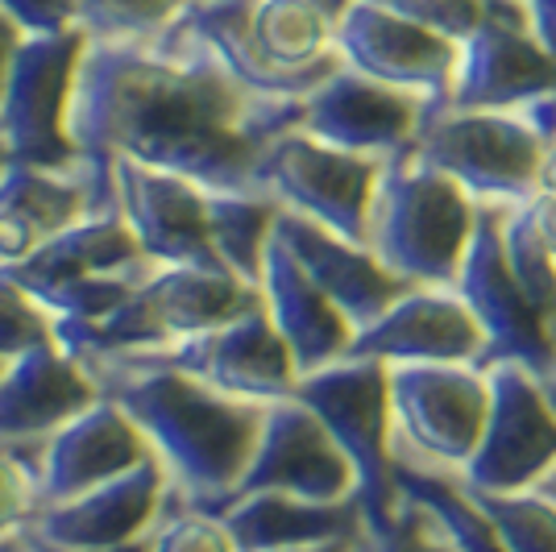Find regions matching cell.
<instances>
[{
  "label": "cell",
  "mask_w": 556,
  "mask_h": 552,
  "mask_svg": "<svg viewBox=\"0 0 556 552\" xmlns=\"http://www.w3.org/2000/svg\"><path fill=\"white\" fill-rule=\"evenodd\" d=\"M424 162L462 184L478 204L515 208L532 200L544 175L548 146L540 141L523 113L486 109H432L416 138Z\"/></svg>",
  "instance_id": "5"
},
{
  "label": "cell",
  "mask_w": 556,
  "mask_h": 552,
  "mask_svg": "<svg viewBox=\"0 0 556 552\" xmlns=\"http://www.w3.org/2000/svg\"><path fill=\"white\" fill-rule=\"evenodd\" d=\"M59 341L54 333V316H50L42 303L25 291L22 283L0 271V362H17L34 349Z\"/></svg>",
  "instance_id": "32"
},
{
  "label": "cell",
  "mask_w": 556,
  "mask_h": 552,
  "mask_svg": "<svg viewBox=\"0 0 556 552\" xmlns=\"http://www.w3.org/2000/svg\"><path fill=\"white\" fill-rule=\"evenodd\" d=\"M13 453H22L25 469L34 478L38 506L67 503L75 494L113 482L121 474L138 469L141 461L154 457L146 432L109 394L92 403L88 412L67 419L59 432H50L42 444L13 449Z\"/></svg>",
  "instance_id": "16"
},
{
  "label": "cell",
  "mask_w": 556,
  "mask_h": 552,
  "mask_svg": "<svg viewBox=\"0 0 556 552\" xmlns=\"http://www.w3.org/2000/svg\"><path fill=\"white\" fill-rule=\"evenodd\" d=\"M540 187H544V191H556V146H548V154H544V175H540Z\"/></svg>",
  "instance_id": "42"
},
{
  "label": "cell",
  "mask_w": 556,
  "mask_h": 552,
  "mask_svg": "<svg viewBox=\"0 0 556 552\" xmlns=\"http://www.w3.org/2000/svg\"><path fill=\"white\" fill-rule=\"evenodd\" d=\"M191 0H79V29L104 42L154 38L170 22H179Z\"/></svg>",
  "instance_id": "31"
},
{
  "label": "cell",
  "mask_w": 556,
  "mask_h": 552,
  "mask_svg": "<svg viewBox=\"0 0 556 552\" xmlns=\"http://www.w3.org/2000/svg\"><path fill=\"white\" fill-rule=\"evenodd\" d=\"M250 9H254V0H191L179 17L216 54V63L250 92L278 96V100H303L307 92H316V88H303V84L275 75L257 59L254 38H250Z\"/></svg>",
  "instance_id": "27"
},
{
  "label": "cell",
  "mask_w": 556,
  "mask_h": 552,
  "mask_svg": "<svg viewBox=\"0 0 556 552\" xmlns=\"http://www.w3.org/2000/svg\"><path fill=\"white\" fill-rule=\"evenodd\" d=\"M295 399L320 415L332 440L341 444L357 478V503H362L366 531H378L399 506L391 369L370 357H341L316 374H303L295 382Z\"/></svg>",
  "instance_id": "4"
},
{
  "label": "cell",
  "mask_w": 556,
  "mask_h": 552,
  "mask_svg": "<svg viewBox=\"0 0 556 552\" xmlns=\"http://www.w3.org/2000/svg\"><path fill=\"white\" fill-rule=\"evenodd\" d=\"M553 337H556V328H553Z\"/></svg>",
  "instance_id": "49"
},
{
  "label": "cell",
  "mask_w": 556,
  "mask_h": 552,
  "mask_svg": "<svg viewBox=\"0 0 556 552\" xmlns=\"http://www.w3.org/2000/svg\"><path fill=\"white\" fill-rule=\"evenodd\" d=\"M357 552H457V544L448 540V531L437 524L428 506L399 494L394 515L378 531H366Z\"/></svg>",
  "instance_id": "33"
},
{
  "label": "cell",
  "mask_w": 556,
  "mask_h": 552,
  "mask_svg": "<svg viewBox=\"0 0 556 552\" xmlns=\"http://www.w3.org/2000/svg\"><path fill=\"white\" fill-rule=\"evenodd\" d=\"M0 552H38V549L29 544V536H25V531H13V536H4V540H0Z\"/></svg>",
  "instance_id": "43"
},
{
  "label": "cell",
  "mask_w": 556,
  "mask_h": 552,
  "mask_svg": "<svg viewBox=\"0 0 556 552\" xmlns=\"http://www.w3.org/2000/svg\"><path fill=\"white\" fill-rule=\"evenodd\" d=\"M96 212L88 175L9 162L0 175V271L25 262L50 237Z\"/></svg>",
  "instance_id": "24"
},
{
  "label": "cell",
  "mask_w": 556,
  "mask_h": 552,
  "mask_svg": "<svg viewBox=\"0 0 556 552\" xmlns=\"http://www.w3.org/2000/svg\"><path fill=\"white\" fill-rule=\"evenodd\" d=\"M453 287L486 333V366L515 362V366H528L532 374L556 369L553 324L528 300V291L510 275L507 253H503V208L482 204L473 246L465 253L462 275Z\"/></svg>",
  "instance_id": "12"
},
{
  "label": "cell",
  "mask_w": 556,
  "mask_h": 552,
  "mask_svg": "<svg viewBox=\"0 0 556 552\" xmlns=\"http://www.w3.org/2000/svg\"><path fill=\"white\" fill-rule=\"evenodd\" d=\"M96 374L100 391L116 399L138 424L150 453L170 474L175 503L216 511L229 499L257 449L266 403L212 391L179 369L141 366L121 357H79Z\"/></svg>",
  "instance_id": "2"
},
{
  "label": "cell",
  "mask_w": 556,
  "mask_h": 552,
  "mask_svg": "<svg viewBox=\"0 0 556 552\" xmlns=\"http://www.w3.org/2000/svg\"><path fill=\"white\" fill-rule=\"evenodd\" d=\"M170 503H175L170 474L163 469V461L150 457L138 469L92 486L67 503L38 506L22 531L59 549H116V544L146 540L163 524Z\"/></svg>",
  "instance_id": "18"
},
{
  "label": "cell",
  "mask_w": 556,
  "mask_h": 552,
  "mask_svg": "<svg viewBox=\"0 0 556 552\" xmlns=\"http://www.w3.org/2000/svg\"><path fill=\"white\" fill-rule=\"evenodd\" d=\"M154 262L141 253L134 229L116 212H88L47 246L29 253L17 266H4V275L22 283L34 300L47 308L54 296H63L75 283H92L109 275H141Z\"/></svg>",
  "instance_id": "22"
},
{
  "label": "cell",
  "mask_w": 556,
  "mask_h": 552,
  "mask_svg": "<svg viewBox=\"0 0 556 552\" xmlns=\"http://www.w3.org/2000/svg\"><path fill=\"white\" fill-rule=\"evenodd\" d=\"M22 29L9 22L4 13H0V92H4V79H9V63H13V54L22 47Z\"/></svg>",
  "instance_id": "39"
},
{
  "label": "cell",
  "mask_w": 556,
  "mask_h": 552,
  "mask_svg": "<svg viewBox=\"0 0 556 552\" xmlns=\"http://www.w3.org/2000/svg\"><path fill=\"white\" fill-rule=\"evenodd\" d=\"M432 104L416 92L378 84L353 67H337L316 92L303 96L300 129L349 154L394 159L412 150Z\"/></svg>",
  "instance_id": "15"
},
{
  "label": "cell",
  "mask_w": 556,
  "mask_h": 552,
  "mask_svg": "<svg viewBox=\"0 0 556 552\" xmlns=\"http://www.w3.org/2000/svg\"><path fill=\"white\" fill-rule=\"evenodd\" d=\"M478 494V490H473ZM507 552H556V503L540 490L478 494Z\"/></svg>",
  "instance_id": "30"
},
{
  "label": "cell",
  "mask_w": 556,
  "mask_h": 552,
  "mask_svg": "<svg viewBox=\"0 0 556 552\" xmlns=\"http://www.w3.org/2000/svg\"><path fill=\"white\" fill-rule=\"evenodd\" d=\"M540 382H544V394H548V403H553V412H556V369L540 374Z\"/></svg>",
  "instance_id": "44"
},
{
  "label": "cell",
  "mask_w": 556,
  "mask_h": 552,
  "mask_svg": "<svg viewBox=\"0 0 556 552\" xmlns=\"http://www.w3.org/2000/svg\"><path fill=\"white\" fill-rule=\"evenodd\" d=\"M394 486L403 499L428 506L437 515V524L448 531L457 552H507L494 519L486 515V506L478 503V494L462 482V474L428 465L399 449L394 453Z\"/></svg>",
  "instance_id": "26"
},
{
  "label": "cell",
  "mask_w": 556,
  "mask_h": 552,
  "mask_svg": "<svg viewBox=\"0 0 556 552\" xmlns=\"http://www.w3.org/2000/svg\"><path fill=\"white\" fill-rule=\"evenodd\" d=\"M262 308L270 324L278 328V337L287 341L295 366L303 374H316V369L341 362L357 337V328L349 324V316L328 300L325 291L303 275V266L282 250V241H270L266 253V266H262Z\"/></svg>",
  "instance_id": "23"
},
{
  "label": "cell",
  "mask_w": 556,
  "mask_h": 552,
  "mask_svg": "<svg viewBox=\"0 0 556 552\" xmlns=\"http://www.w3.org/2000/svg\"><path fill=\"white\" fill-rule=\"evenodd\" d=\"M25 536H29V531H25ZM29 544L38 552H150V536H146V540H134V544H116V549H59V544L34 540V536H29Z\"/></svg>",
  "instance_id": "40"
},
{
  "label": "cell",
  "mask_w": 556,
  "mask_h": 552,
  "mask_svg": "<svg viewBox=\"0 0 556 552\" xmlns=\"http://www.w3.org/2000/svg\"><path fill=\"white\" fill-rule=\"evenodd\" d=\"M337 54L345 67L362 71L378 84L424 96L432 109H444L457 79L462 42H448L424 29L412 17L387 9L382 0H353V9L337 29Z\"/></svg>",
  "instance_id": "14"
},
{
  "label": "cell",
  "mask_w": 556,
  "mask_h": 552,
  "mask_svg": "<svg viewBox=\"0 0 556 552\" xmlns=\"http://www.w3.org/2000/svg\"><path fill=\"white\" fill-rule=\"evenodd\" d=\"M84 50H88L84 29L22 38L0 92V138L13 162L50 166V171L79 166L71 138V104H75Z\"/></svg>",
  "instance_id": "6"
},
{
  "label": "cell",
  "mask_w": 556,
  "mask_h": 552,
  "mask_svg": "<svg viewBox=\"0 0 556 552\" xmlns=\"http://www.w3.org/2000/svg\"><path fill=\"white\" fill-rule=\"evenodd\" d=\"M0 13L22 29L25 38L79 29V0H0Z\"/></svg>",
  "instance_id": "37"
},
{
  "label": "cell",
  "mask_w": 556,
  "mask_h": 552,
  "mask_svg": "<svg viewBox=\"0 0 556 552\" xmlns=\"http://www.w3.org/2000/svg\"><path fill=\"white\" fill-rule=\"evenodd\" d=\"M399 449L462 474L490 415L486 366H387Z\"/></svg>",
  "instance_id": "9"
},
{
  "label": "cell",
  "mask_w": 556,
  "mask_h": 552,
  "mask_svg": "<svg viewBox=\"0 0 556 552\" xmlns=\"http://www.w3.org/2000/svg\"><path fill=\"white\" fill-rule=\"evenodd\" d=\"M535 490H540V494H548V499H553V503H556V465H553V474H548L544 482L535 486Z\"/></svg>",
  "instance_id": "45"
},
{
  "label": "cell",
  "mask_w": 556,
  "mask_h": 552,
  "mask_svg": "<svg viewBox=\"0 0 556 552\" xmlns=\"http://www.w3.org/2000/svg\"><path fill=\"white\" fill-rule=\"evenodd\" d=\"M523 208H528V216H532L535 233L544 237V246L556 253V191H535L532 200H523Z\"/></svg>",
  "instance_id": "38"
},
{
  "label": "cell",
  "mask_w": 556,
  "mask_h": 552,
  "mask_svg": "<svg viewBox=\"0 0 556 552\" xmlns=\"http://www.w3.org/2000/svg\"><path fill=\"white\" fill-rule=\"evenodd\" d=\"M220 524L229 528L237 552H278V549H312V544H332V540H366V519L362 503H312L295 494H241L216 506Z\"/></svg>",
  "instance_id": "25"
},
{
  "label": "cell",
  "mask_w": 556,
  "mask_h": 552,
  "mask_svg": "<svg viewBox=\"0 0 556 552\" xmlns=\"http://www.w3.org/2000/svg\"><path fill=\"white\" fill-rule=\"evenodd\" d=\"M503 253H507L510 275L528 291V300L556 328V253L544 246L523 204L503 208Z\"/></svg>",
  "instance_id": "29"
},
{
  "label": "cell",
  "mask_w": 556,
  "mask_h": 552,
  "mask_svg": "<svg viewBox=\"0 0 556 552\" xmlns=\"http://www.w3.org/2000/svg\"><path fill=\"white\" fill-rule=\"evenodd\" d=\"M382 4L448 38V42H465L486 22V0H382Z\"/></svg>",
  "instance_id": "35"
},
{
  "label": "cell",
  "mask_w": 556,
  "mask_h": 552,
  "mask_svg": "<svg viewBox=\"0 0 556 552\" xmlns=\"http://www.w3.org/2000/svg\"><path fill=\"white\" fill-rule=\"evenodd\" d=\"M544 4H548V0H528V9H532V13L535 9H544Z\"/></svg>",
  "instance_id": "47"
},
{
  "label": "cell",
  "mask_w": 556,
  "mask_h": 552,
  "mask_svg": "<svg viewBox=\"0 0 556 552\" xmlns=\"http://www.w3.org/2000/svg\"><path fill=\"white\" fill-rule=\"evenodd\" d=\"M100 399L104 391L88 362L50 341L0 369V444L34 449Z\"/></svg>",
  "instance_id": "20"
},
{
  "label": "cell",
  "mask_w": 556,
  "mask_h": 552,
  "mask_svg": "<svg viewBox=\"0 0 556 552\" xmlns=\"http://www.w3.org/2000/svg\"><path fill=\"white\" fill-rule=\"evenodd\" d=\"M478 216L482 204L462 184L416 150H403L382 166L366 246L412 287H453L473 246Z\"/></svg>",
  "instance_id": "3"
},
{
  "label": "cell",
  "mask_w": 556,
  "mask_h": 552,
  "mask_svg": "<svg viewBox=\"0 0 556 552\" xmlns=\"http://www.w3.org/2000/svg\"><path fill=\"white\" fill-rule=\"evenodd\" d=\"M113 200L154 266H220L208 233V187L138 162H113Z\"/></svg>",
  "instance_id": "19"
},
{
  "label": "cell",
  "mask_w": 556,
  "mask_h": 552,
  "mask_svg": "<svg viewBox=\"0 0 556 552\" xmlns=\"http://www.w3.org/2000/svg\"><path fill=\"white\" fill-rule=\"evenodd\" d=\"M121 362H141V366L179 369L187 378L204 382L212 391L237 394L250 403H278L291 399L300 382V366L291 357L287 341L278 337L266 308L245 312L229 324L204 328L195 337H184L175 346L154 349V353H134Z\"/></svg>",
  "instance_id": "11"
},
{
  "label": "cell",
  "mask_w": 556,
  "mask_h": 552,
  "mask_svg": "<svg viewBox=\"0 0 556 552\" xmlns=\"http://www.w3.org/2000/svg\"><path fill=\"white\" fill-rule=\"evenodd\" d=\"M9 162H13L9 159V146H4V138H0V175H4V166H9Z\"/></svg>",
  "instance_id": "46"
},
{
  "label": "cell",
  "mask_w": 556,
  "mask_h": 552,
  "mask_svg": "<svg viewBox=\"0 0 556 552\" xmlns=\"http://www.w3.org/2000/svg\"><path fill=\"white\" fill-rule=\"evenodd\" d=\"M300 113L303 100L237 84L179 17L154 38H88L71 138L96 212H116L113 162L170 171L208 191H262V159L300 129Z\"/></svg>",
  "instance_id": "1"
},
{
  "label": "cell",
  "mask_w": 556,
  "mask_h": 552,
  "mask_svg": "<svg viewBox=\"0 0 556 552\" xmlns=\"http://www.w3.org/2000/svg\"><path fill=\"white\" fill-rule=\"evenodd\" d=\"M34 511H38V490H34L22 453L0 444V540L22 531Z\"/></svg>",
  "instance_id": "36"
},
{
  "label": "cell",
  "mask_w": 556,
  "mask_h": 552,
  "mask_svg": "<svg viewBox=\"0 0 556 552\" xmlns=\"http://www.w3.org/2000/svg\"><path fill=\"white\" fill-rule=\"evenodd\" d=\"M382 159L349 154L303 129H287L270 141L262 159V191H270L282 212L307 216L349 241L370 237V212L382 179Z\"/></svg>",
  "instance_id": "7"
},
{
  "label": "cell",
  "mask_w": 556,
  "mask_h": 552,
  "mask_svg": "<svg viewBox=\"0 0 556 552\" xmlns=\"http://www.w3.org/2000/svg\"><path fill=\"white\" fill-rule=\"evenodd\" d=\"M275 237L282 241V250L303 266V275L312 278L328 300L345 312L353 328H366L403 291H412V283L391 275L370 246L349 241V237L325 229V225H316L307 216L278 212Z\"/></svg>",
  "instance_id": "21"
},
{
  "label": "cell",
  "mask_w": 556,
  "mask_h": 552,
  "mask_svg": "<svg viewBox=\"0 0 556 552\" xmlns=\"http://www.w3.org/2000/svg\"><path fill=\"white\" fill-rule=\"evenodd\" d=\"M262 490L295 494V499H312V503H349V499H357V478H353V465L341 453V444L332 440L325 419L307 403H300L295 394L266 403L254 457H250V465H245V474H241V482H237L229 499L262 494Z\"/></svg>",
  "instance_id": "13"
},
{
  "label": "cell",
  "mask_w": 556,
  "mask_h": 552,
  "mask_svg": "<svg viewBox=\"0 0 556 552\" xmlns=\"http://www.w3.org/2000/svg\"><path fill=\"white\" fill-rule=\"evenodd\" d=\"M278 204L270 191H208V233L220 266L245 278L250 287L262 283V266L275 241Z\"/></svg>",
  "instance_id": "28"
},
{
  "label": "cell",
  "mask_w": 556,
  "mask_h": 552,
  "mask_svg": "<svg viewBox=\"0 0 556 552\" xmlns=\"http://www.w3.org/2000/svg\"><path fill=\"white\" fill-rule=\"evenodd\" d=\"M556 92V54L535 34L528 0H486V22L462 42L448 109L519 113Z\"/></svg>",
  "instance_id": "10"
},
{
  "label": "cell",
  "mask_w": 556,
  "mask_h": 552,
  "mask_svg": "<svg viewBox=\"0 0 556 552\" xmlns=\"http://www.w3.org/2000/svg\"><path fill=\"white\" fill-rule=\"evenodd\" d=\"M357 540H332V544H312V549H278V552H357Z\"/></svg>",
  "instance_id": "41"
},
{
  "label": "cell",
  "mask_w": 556,
  "mask_h": 552,
  "mask_svg": "<svg viewBox=\"0 0 556 552\" xmlns=\"http://www.w3.org/2000/svg\"><path fill=\"white\" fill-rule=\"evenodd\" d=\"M0 369H4V362H0Z\"/></svg>",
  "instance_id": "48"
},
{
  "label": "cell",
  "mask_w": 556,
  "mask_h": 552,
  "mask_svg": "<svg viewBox=\"0 0 556 552\" xmlns=\"http://www.w3.org/2000/svg\"><path fill=\"white\" fill-rule=\"evenodd\" d=\"M345 357L382 366H486V333L457 287H412L378 321L357 328Z\"/></svg>",
  "instance_id": "17"
},
{
  "label": "cell",
  "mask_w": 556,
  "mask_h": 552,
  "mask_svg": "<svg viewBox=\"0 0 556 552\" xmlns=\"http://www.w3.org/2000/svg\"><path fill=\"white\" fill-rule=\"evenodd\" d=\"M490 415L462 482L478 494L535 490L556 465V412L540 374L515 362H490Z\"/></svg>",
  "instance_id": "8"
},
{
  "label": "cell",
  "mask_w": 556,
  "mask_h": 552,
  "mask_svg": "<svg viewBox=\"0 0 556 552\" xmlns=\"http://www.w3.org/2000/svg\"><path fill=\"white\" fill-rule=\"evenodd\" d=\"M150 552H237L220 515L195 506H170L163 524L150 531Z\"/></svg>",
  "instance_id": "34"
}]
</instances>
